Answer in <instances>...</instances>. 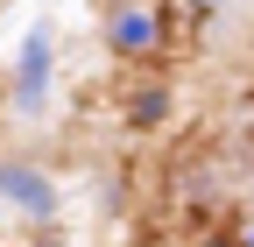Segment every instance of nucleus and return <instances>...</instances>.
<instances>
[{"instance_id": "1", "label": "nucleus", "mask_w": 254, "mask_h": 247, "mask_svg": "<svg viewBox=\"0 0 254 247\" xmlns=\"http://www.w3.org/2000/svg\"><path fill=\"white\" fill-rule=\"evenodd\" d=\"M43 85H50V36L36 28V36L21 43V64H14V99H21V106H36V99H43Z\"/></svg>"}, {"instance_id": "2", "label": "nucleus", "mask_w": 254, "mask_h": 247, "mask_svg": "<svg viewBox=\"0 0 254 247\" xmlns=\"http://www.w3.org/2000/svg\"><path fill=\"white\" fill-rule=\"evenodd\" d=\"M0 198H14V205H28V212H50V205H57V198H50V184H43L36 170H14V163L0 170Z\"/></svg>"}, {"instance_id": "3", "label": "nucleus", "mask_w": 254, "mask_h": 247, "mask_svg": "<svg viewBox=\"0 0 254 247\" xmlns=\"http://www.w3.org/2000/svg\"><path fill=\"white\" fill-rule=\"evenodd\" d=\"M113 43H120V50H148V43H155V14L120 7V14H113Z\"/></svg>"}, {"instance_id": "4", "label": "nucleus", "mask_w": 254, "mask_h": 247, "mask_svg": "<svg viewBox=\"0 0 254 247\" xmlns=\"http://www.w3.org/2000/svg\"><path fill=\"white\" fill-rule=\"evenodd\" d=\"M247 247H254V240H247Z\"/></svg>"}]
</instances>
